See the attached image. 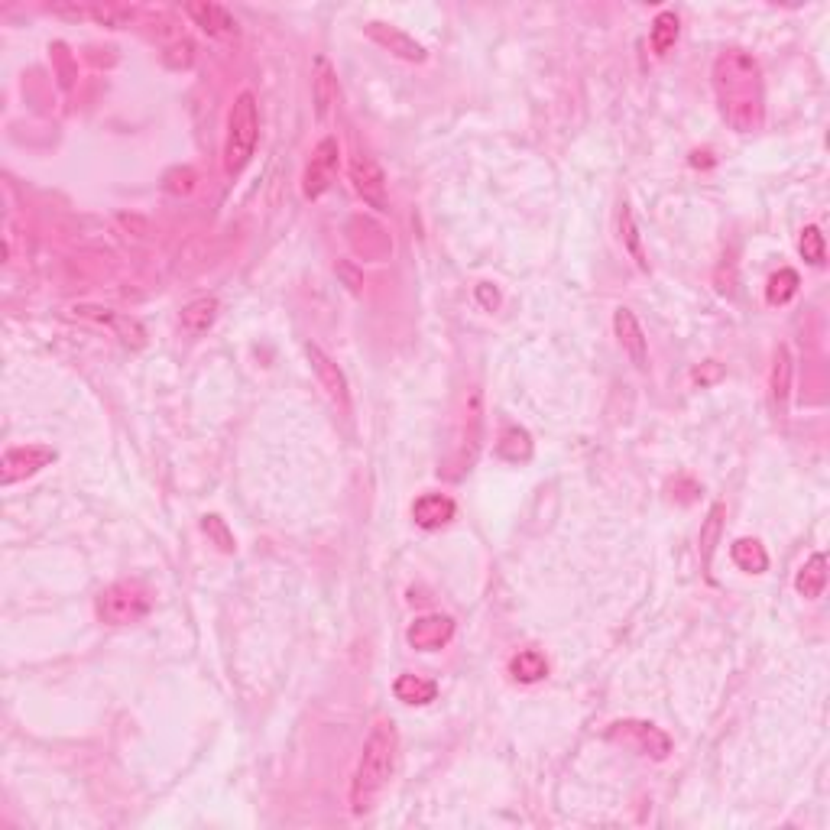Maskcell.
I'll use <instances>...</instances> for the list:
<instances>
[{
    "label": "cell",
    "mask_w": 830,
    "mask_h": 830,
    "mask_svg": "<svg viewBox=\"0 0 830 830\" xmlns=\"http://www.w3.org/2000/svg\"><path fill=\"white\" fill-rule=\"evenodd\" d=\"M714 91L720 114L736 133H753L766 117V95H762V69L743 49L720 52L714 62Z\"/></svg>",
    "instance_id": "cell-1"
},
{
    "label": "cell",
    "mask_w": 830,
    "mask_h": 830,
    "mask_svg": "<svg viewBox=\"0 0 830 830\" xmlns=\"http://www.w3.org/2000/svg\"><path fill=\"white\" fill-rule=\"evenodd\" d=\"M396 749H399L396 727L380 720L364 740V749H360V759L351 775V792H347V801H351V811L357 818L373 811V805L386 792V785H390L396 769Z\"/></svg>",
    "instance_id": "cell-2"
},
{
    "label": "cell",
    "mask_w": 830,
    "mask_h": 830,
    "mask_svg": "<svg viewBox=\"0 0 830 830\" xmlns=\"http://www.w3.org/2000/svg\"><path fill=\"white\" fill-rule=\"evenodd\" d=\"M260 143V107L253 91H240L234 98L231 111H227V133H224V172L227 176H240Z\"/></svg>",
    "instance_id": "cell-3"
},
{
    "label": "cell",
    "mask_w": 830,
    "mask_h": 830,
    "mask_svg": "<svg viewBox=\"0 0 830 830\" xmlns=\"http://www.w3.org/2000/svg\"><path fill=\"white\" fill-rule=\"evenodd\" d=\"M52 17L75 20V23H95L104 30H124L137 20V7L120 4V0H56L46 4Z\"/></svg>",
    "instance_id": "cell-4"
},
{
    "label": "cell",
    "mask_w": 830,
    "mask_h": 830,
    "mask_svg": "<svg viewBox=\"0 0 830 830\" xmlns=\"http://www.w3.org/2000/svg\"><path fill=\"white\" fill-rule=\"evenodd\" d=\"M153 607L150 591L140 581H117L98 597V617L111 626H127L143 620Z\"/></svg>",
    "instance_id": "cell-5"
},
{
    "label": "cell",
    "mask_w": 830,
    "mask_h": 830,
    "mask_svg": "<svg viewBox=\"0 0 830 830\" xmlns=\"http://www.w3.org/2000/svg\"><path fill=\"white\" fill-rule=\"evenodd\" d=\"M56 458H59V451L49 445H13L4 451V458H0V484L13 487L17 480L39 474Z\"/></svg>",
    "instance_id": "cell-6"
},
{
    "label": "cell",
    "mask_w": 830,
    "mask_h": 830,
    "mask_svg": "<svg viewBox=\"0 0 830 830\" xmlns=\"http://www.w3.org/2000/svg\"><path fill=\"white\" fill-rule=\"evenodd\" d=\"M607 736L623 746H633L636 753L652 756V759H665L672 753V736L655 724H646V720H620V724H613L607 730Z\"/></svg>",
    "instance_id": "cell-7"
},
{
    "label": "cell",
    "mask_w": 830,
    "mask_h": 830,
    "mask_svg": "<svg viewBox=\"0 0 830 830\" xmlns=\"http://www.w3.org/2000/svg\"><path fill=\"white\" fill-rule=\"evenodd\" d=\"M185 13H189L198 30L211 39H218V43L231 46L240 39V23L224 4H214V0H192V4H185Z\"/></svg>",
    "instance_id": "cell-8"
},
{
    "label": "cell",
    "mask_w": 830,
    "mask_h": 830,
    "mask_svg": "<svg viewBox=\"0 0 830 830\" xmlns=\"http://www.w3.org/2000/svg\"><path fill=\"white\" fill-rule=\"evenodd\" d=\"M351 182L354 192L364 198V205L373 211H390V192H386V176L380 163L370 153H357L351 159Z\"/></svg>",
    "instance_id": "cell-9"
},
{
    "label": "cell",
    "mask_w": 830,
    "mask_h": 830,
    "mask_svg": "<svg viewBox=\"0 0 830 830\" xmlns=\"http://www.w3.org/2000/svg\"><path fill=\"white\" fill-rule=\"evenodd\" d=\"M305 357H309L312 373L318 377L321 390L328 393L331 403L338 406L341 412H351V386H347L344 370H341L338 364H334V357H328V354L321 351L318 344H312V341H305Z\"/></svg>",
    "instance_id": "cell-10"
},
{
    "label": "cell",
    "mask_w": 830,
    "mask_h": 830,
    "mask_svg": "<svg viewBox=\"0 0 830 830\" xmlns=\"http://www.w3.org/2000/svg\"><path fill=\"white\" fill-rule=\"evenodd\" d=\"M338 156H341V146L334 137H325L312 153V163L305 166V176H302V195L315 202L328 192V185L334 179V169H338Z\"/></svg>",
    "instance_id": "cell-11"
},
{
    "label": "cell",
    "mask_w": 830,
    "mask_h": 830,
    "mask_svg": "<svg viewBox=\"0 0 830 830\" xmlns=\"http://www.w3.org/2000/svg\"><path fill=\"white\" fill-rule=\"evenodd\" d=\"M69 312L75 318H82V321H95V325H104V328L117 331V338L124 341L127 347H143L146 344V328L140 325L137 318H130V315H120L114 309H104V305H72Z\"/></svg>",
    "instance_id": "cell-12"
},
{
    "label": "cell",
    "mask_w": 830,
    "mask_h": 830,
    "mask_svg": "<svg viewBox=\"0 0 830 830\" xmlns=\"http://www.w3.org/2000/svg\"><path fill=\"white\" fill-rule=\"evenodd\" d=\"M364 33L373 39L377 46H383L386 52H393L396 59H403V62H415V65H422L428 59V52L422 43H415V39L409 33H403L399 26L393 23H380V20H370L364 26Z\"/></svg>",
    "instance_id": "cell-13"
},
{
    "label": "cell",
    "mask_w": 830,
    "mask_h": 830,
    "mask_svg": "<svg viewBox=\"0 0 830 830\" xmlns=\"http://www.w3.org/2000/svg\"><path fill=\"white\" fill-rule=\"evenodd\" d=\"M406 639L419 652H438L454 639V620L445 617V613H428V617H419L406 629Z\"/></svg>",
    "instance_id": "cell-14"
},
{
    "label": "cell",
    "mask_w": 830,
    "mask_h": 830,
    "mask_svg": "<svg viewBox=\"0 0 830 830\" xmlns=\"http://www.w3.org/2000/svg\"><path fill=\"white\" fill-rule=\"evenodd\" d=\"M613 331H617V341L623 347V354L633 360L636 370H649V341L642 334L639 318L629 309H617L613 312Z\"/></svg>",
    "instance_id": "cell-15"
},
{
    "label": "cell",
    "mask_w": 830,
    "mask_h": 830,
    "mask_svg": "<svg viewBox=\"0 0 830 830\" xmlns=\"http://www.w3.org/2000/svg\"><path fill=\"white\" fill-rule=\"evenodd\" d=\"M454 513H458V503L445 497V493H422V497L412 503V519H415V526H422V529L448 526Z\"/></svg>",
    "instance_id": "cell-16"
},
{
    "label": "cell",
    "mask_w": 830,
    "mask_h": 830,
    "mask_svg": "<svg viewBox=\"0 0 830 830\" xmlns=\"http://www.w3.org/2000/svg\"><path fill=\"white\" fill-rule=\"evenodd\" d=\"M792 354L788 347H779L772 360V373H769V393H772V409L785 415L788 409V396H792Z\"/></svg>",
    "instance_id": "cell-17"
},
{
    "label": "cell",
    "mask_w": 830,
    "mask_h": 830,
    "mask_svg": "<svg viewBox=\"0 0 830 830\" xmlns=\"http://www.w3.org/2000/svg\"><path fill=\"white\" fill-rule=\"evenodd\" d=\"M827 587V555L824 552H814L805 565H801L798 578H795V591L805 597V600H818Z\"/></svg>",
    "instance_id": "cell-18"
},
{
    "label": "cell",
    "mask_w": 830,
    "mask_h": 830,
    "mask_svg": "<svg viewBox=\"0 0 830 830\" xmlns=\"http://www.w3.org/2000/svg\"><path fill=\"white\" fill-rule=\"evenodd\" d=\"M393 694L403 704H432L438 694V685L432 678H422V675H399L393 685Z\"/></svg>",
    "instance_id": "cell-19"
},
{
    "label": "cell",
    "mask_w": 830,
    "mask_h": 830,
    "mask_svg": "<svg viewBox=\"0 0 830 830\" xmlns=\"http://www.w3.org/2000/svg\"><path fill=\"white\" fill-rule=\"evenodd\" d=\"M678 33H681L678 13L675 10H662L659 17L652 20V33H649L655 56H668V52H672L675 43H678Z\"/></svg>",
    "instance_id": "cell-20"
},
{
    "label": "cell",
    "mask_w": 830,
    "mask_h": 830,
    "mask_svg": "<svg viewBox=\"0 0 830 830\" xmlns=\"http://www.w3.org/2000/svg\"><path fill=\"white\" fill-rule=\"evenodd\" d=\"M730 555L736 561V568L746 571V574H762L769 568V555H766V548H762L759 539H736L733 548H730Z\"/></svg>",
    "instance_id": "cell-21"
},
{
    "label": "cell",
    "mask_w": 830,
    "mask_h": 830,
    "mask_svg": "<svg viewBox=\"0 0 830 830\" xmlns=\"http://www.w3.org/2000/svg\"><path fill=\"white\" fill-rule=\"evenodd\" d=\"M218 299H195L182 309V328L189 334H205L218 321Z\"/></svg>",
    "instance_id": "cell-22"
},
{
    "label": "cell",
    "mask_w": 830,
    "mask_h": 830,
    "mask_svg": "<svg viewBox=\"0 0 830 830\" xmlns=\"http://www.w3.org/2000/svg\"><path fill=\"white\" fill-rule=\"evenodd\" d=\"M497 454L506 461H529L532 458V438L526 428L519 425H506L500 432V441H497Z\"/></svg>",
    "instance_id": "cell-23"
},
{
    "label": "cell",
    "mask_w": 830,
    "mask_h": 830,
    "mask_svg": "<svg viewBox=\"0 0 830 830\" xmlns=\"http://www.w3.org/2000/svg\"><path fill=\"white\" fill-rule=\"evenodd\" d=\"M510 675L516 681H522V685H535V681H542L548 675L545 655L535 652V649H522L519 655H513L510 659Z\"/></svg>",
    "instance_id": "cell-24"
},
{
    "label": "cell",
    "mask_w": 830,
    "mask_h": 830,
    "mask_svg": "<svg viewBox=\"0 0 830 830\" xmlns=\"http://www.w3.org/2000/svg\"><path fill=\"white\" fill-rule=\"evenodd\" d=\"M724 503H714L711 506V513H707L704 519V526H701V561L707 568H711V561H714V548L720 542V532H724Z\"/></svg>",
    "instance_id": "cell-25"
},
{
    "label": "cell",
    "mask_w": 830,
    "mask_h": 830,
    "mask_svg": "<svg viewBox=\"0 0 830 830\" xmlns=\"http://www.w3.org/2000/svg\"><path fill=\"white\" fill-rule=\"evenodd\" d=\"M315 104H318V120H325L328 117V107L334 104V98H338V85H334V72H331V65L328 59H318L315 62Z\"/></svg>",
    "instance_id": "cell-26"
},
{
    "label": "cell",
    "mask_w": 830,
    "mask_h": 830,
    "mask_svg": "<svg viewBox=\"0 0 830 830\" xmlns=\"http://www.w3.org/2000/svg\"><path fill=\"white\" fill-rule=\"evenodd\" d=\"M798 286H801V279L795 270H779L772 279H769V286H766V302L769 305H788L795 296H798Z\"/></svg>",
    "instance_id": "cell-27"
},
{
    "label": "cell",
    "mask_w": 830,
    "mask_h": 830,
    "mask_svg": "<svg viewBox=\"0 0 830 830\" xmlns=\"http://www.w3.org/2000/svg\"><path fill=\"white\" fill-rule=\"evenodd\" d=\"M620 231H623V244L629 250V257L636 260L639 270H649V260H646V253H642V240H639V231H636V221H633L629 205L620 208Z\"/></svg>",
    "instance_id": "cell-28"
},
{
    "label": "cell",
    "mask_w": 830,
    "mask_h": 830,
    "mask_svg": "<svg viewBox=\"0 0 830 830\" xmlns=\"http://www.w3.org/2000/svg\"><path fill=\"white\" fill-rule=\"evenodd\" d=\"M798 250H801V257H805L811 266H824V260H827V247H824V234H821L818 224H808L805 231H801V237H798Z\"/></svg>",
    "instance_id": "cell-29"
},
{
    "label": "cell",
    "mask_w": 830,
    "mask_h": 830,
    "mask_svg": "<svg viewBox=\"0 0 830 830\" xmlns=\"http://www.w3.org/2000/svg\"><path fill=\"white\" fill-rule=\"evenodd\" d=\"M202 532L208 535V539L214 542L221 548V552H227L231 555L234 548H237V542H234V532L227 529V522L218 516V513H208V516H202Z\"/></svg>",
    "instance_id": "cell-30"
},
{
    "label": "cell",
    "mask_w": 830,
    "mask_h": 830,
    "mask_svg": "<svg viewBox=\"0 0 830 830\" xmlns=\"http://www.w3.org/2000/svg\"><path fill=\"white\" fill-rule=\"evenodd\" d=\"M163 62L169 65V69H176V72L192 69V62H195V43H192L189 36H182V39H176V43H169V46L163 49Z\"/></svg>",
    "instance_id": "cell-31"
},
{
    "label": "cell",
    "mask_w": 830,
    "mask_h": 830,
    "mask_svg": "<svg viewBox=\"0 0 830 830\" xmlns=\"http://www.w3.org/2000/svg\"><path fill=\"white\" fill-rule=\"evenodd\" d=\"M477 299L484 302V309H490V312H493V309H497V305H500V292L493 289V283H480V286H477Z\"/></svg>",
    "instance_id": "cell-32"
}]
</instances>
